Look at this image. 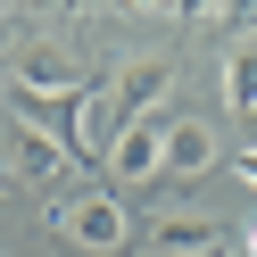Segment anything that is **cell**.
<instances>
[{
  "mask_svg": "<svg viewBox=\"0 0 257 257\" xmlns=\"http://www.w3.org/2000/svg\"><path fill=\"white\" fill-rule=\"evenodd\" d=\"M224 108L257 116V42H240V50L224 58Z\"/></svg>",
  "mask_w": 257,
  "mask_h": 257,
  "instance_id": "obj_9",
  "label": "cell"
},
{
  "mask_svg": "<svg viewBox=\"0 0 257 257\" xmlns=\"http://www.w3.org/2000/svg\"><path fill=\"white\" fill-rule=\"evenodd\" d=\"M50 232L67 240L75 257H116V249H133V216H124L116 191H58V199H50Z\"/></svg>",
  "mask_w": 257,
  "mask_h": 257,
  "instance_id": "obj_1",
  "label": "cell"
},
{
  "mask_svg": "<svg viewBox=\"0 0 257 257\" xmlns=\"http://www.w3.org/2000/svg\"><path fill=\"white\" fill-rule=\"evenodd\" d=\"M9 83H17V100H25V124H34L42 108H58V116H67V108L91 91V83H83V67H75L58 42H25L17 67H9Z\"/></svg>",
  "mask_w": 257,
  "mask_h": 257,
  "instance_id": "obj_2",
  "label": "cell"
},
{
  "mask_svg": "<svg viewBox=\"0 0 257 257\" xmlns=\"http://www.w3.org/2000/svg\"><path fill=\"white\" fill-rule=\"evenodd\" d=\"M232 174H240V183L257 191V150H240V158H232Z\"/></svg>",
  "mask_w": 257,
  "mask_h": 257,
  "instance_id": "obj_10",
  "label": "cell"
},
{
  "mask_svg": "<svg viewBox=\"0 0 257 257\" xmlns=\"http://www.w3.org/2000/svg\"><path fill=\"white\" fill-rule=\"evenodd\" d=\"M9 174H17V183H34V191H58V183L75 174V158H67V141H58V133L17 124V133H9V150H0V183H9Z\"/></svg>",
  "mask_w": 257,
  "mask_h": 257,
  "instance_id": "obj_3",
  "label": "cell"
},
{
  "mask_svg": "<svg viewBox=\"0 0 257 257\" xmlns=\"http://www.w3.org/2000/svg\"><path fill=\"white\" fill-rule=\"evenodd\" d=\"M240 257H257V224H249V232H240Z\"/></svg>",
  "mask_w": 257,
  "mask_h": 257,
  "instance_id": "obj_11",
  "label": "cell"
},
{
  "mask_svg": "<svg viewBox=\"0 0 257 257\" xmlns=\"http://www.w3.org/2000/svg\"><path fill=\"white\" fill-rule=\"evenodd\" d=\"M174 91V58H133V67H116V83H108V100L124 108V116H158V100Z\"/></svg>",
  "mask_w": 257,
  "mask_h": 257,
  "instance_id": "obj_7",
  "label": "cell"
},
{
  "mask_svg": "<svg viewBox=\"0 0 257 257\" xmlns=\"http://www.w3.org/2000/svg\"><path fill=\"white\" fill-rule=\"evenodd\" d=\"M108 174H116L124 191L158 183V174H166V116H133L124 124V141L108 150Z\"/></svg>",
  "mask_w": 257,
  "mask_h": 257,
  "instance_id": "obj_5",
  "label": "cell"
},
{
  "mask_svg": "<svg viewBox=\"0 0 257 257\" xmlns=\"http://www.w3.org/2000/svg\"><path fill=\"white\" fill-rule=\"evenodd\" d=\"M216 158H224V141H216L207 116H166V174H174V183L216 174Z\"/></svg>",
  "mask_w": 257,
  "mask_h": 257,
  "instance_id": "obj_6",
  "label": "cell"
},
{
  "mask_svg": "<svg viewBox=\"0 0 257 257\" xmlns=\"http://www.w3.org/2000/svg\"><path fill=\"white\" fill-rule=\"evenodd\" d=\"M124 124H133V116L108 100V83H91L83 100L67 108V158H91V166H108V150L124 141Z\"/></svg>",
  "mask_w": 257,
  "mask_h": 257,
  "instance_id": "obj_4",
  "label": "cell"
},
{
  "mask_svg": "<svg viewBox=\"0 0 257 257\" xmlns=\"http://www.w3.org/2000/svg\"><path fill=\"white\" fill-rule=\"evenodd\" d=\"M0 207H9V183H0Z\"/></svg>",
  "mask_w": 257,
  "mask_h": 257,
  "instance_id": "obj_12",
  "label": "cell"
},
{
  "mask_svg": "<svg viewBox=\"0 0 257 257\" xmlns=\"http://www.w3.org/2000/svg\"><path fill=\"white\" fill-rule=\"evenodd\" d=\"M224 240H232V232H224L216 216H191V207L150 224V249H158V257H207V249H224Z\"/></svg>",
  "mask_w": 257,
  "mask_h": 257,
  "instance_id": "obj_8",
  "label": "cell"
}]
</instances>
